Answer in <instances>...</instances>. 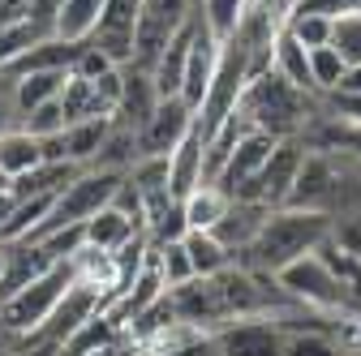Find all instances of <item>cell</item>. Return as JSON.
<instances>
[{"mask_svg": "<svg viewBox=\"0 0 361 356\" xmlns=\"http://www.w3.org/2000/svg\"><path fill=\"white\" fill-rule=\"evenodd\" d=\"M121 181H125V172H82L78 181L56 198L52 215L43 219V224H39L26 241H43V236H52V232H65V228L90 224V219H95L104 206H112Z\"/></svg>", "mask_w": 361, "mask_h": 356, "instance_id": "cell-4", "label": "cell"}, {"mask_svg": "<svg viewBox=\"0 0 361 356\" xmlns=\"http://www.w3.org/2000/svg\"><path fill=\"white\" fill-rule=\"evenodd\" d=\"M78 176H82V167H73V163H39L22 181H13V198L18 202L22 198H61Z\"/></svg>", "mask_w": 361, "mask_h": 356, "instance_id": "cell-21", "label": "cell"}, {"mask_svg": "<svg viewBox=\"0 0 361 356\" xmlns=\"http://www.w3.org/2000/svg\"><path fill=\"white\" fill-rule=\"evenodd\" d=\"M202 159H207V138H202V129L194 125L190 129V138L180 142L168 159V189L176 202H185L198 185H202Z\"/></svg>", "mask_w": 361, "mask_h": 356, "instance_id": "cell-15", "label": "cell"}, {"mask_svg": "<svg viewBox=\"0 0 361 356\" xmlns=\"http://www.w3.org/2000/svg\"><path fill=\"white\" fill-rule=\"evenodd\" d=\"M138 18H142V0H108L104 18L95 26V39H90V48H99L112 65H133Z\"/></svg>", "mask_w": 361, "mask_h": 356, "instance_id": "cell-9", "label": "cell"}, {"mask_svg": "<svg viewBox=\"0 0 361 356\" xmlns=\"http://www.w3.org/2000/svg\"><path fill=\"white\" fill-rule=\"evenodd\" d=\"M155 258H159V271H164V284H168V292L194 279V262H190V249H185V241L155 245Z\"/></svg>", "mask_w": 361, "mask_h": 356, "instance_id": "cell-30", "label": "cell"}, {"mask_svg": "<svg viewBox=\"0 0 361 356\" xmlns=\"http://www.w3.org/2000/svg\"><path fill=\"white\" fill-rule=\"evenodd\" d=\"M138 356H142V352H138Z\"/></svg>", "mask_w": 361, "mask_h": 356, "instance_id": "cell-45", "label": "cell"}, {"mask_svg": "<svg viewBox=\"0 0 361 356\" xmlns=\"http://www.w3.org/2000/svg\"><path fill=\"white\" fill-rule=\"evenodd\" d=\"M22 129H26V133H35L39 142H43V138H56V133H65V129H69L65 103H61V99H52V103L35 108L30 116H22Z\"/></svg>", "mask_w": 361, "mask_h": 356, "instance_id": "cell-33", "label": "cell"}, {"mask_svg": "<svg viewBox=\"0 0 361 356\" xmlns=\"http://www.w3.org/2000/svg\"><path fill=\"white\" fill-rule=\"evenodd\" d=\"M168 300H172V309H176V318H180V322H190V326H198L202 335H219L224 326H233L228 305H224V292H219V279H202V275H194L190 284L172 288Z\"/></svg>", "mask_w": 361, "mask_h": 356, "instance_id": "cell-7", "label": "cell"}, {"mask_svg": "<svg viewBox=\"0 0 361 356\" xmlns=\"http://www.w3.org/2000/svg\"><path fill=\"white\" fill-rule=\"evenodd\" d=\"M82 52H86V43H69V39H39L35 48L26 52V56H18L5 73L9 77H30V73H65V69H73L78 61H82Z\"/></svg>", "mask_w": 361, "mask_h": 356, "instance_id": "cell-14", "label": "cell"}, {"mask_svg": "<svg viewBox=\"0 0 361 356\" xmlns=\"http://www.w3.org/2000/svg\"><path fill=\"white\" fill-rule=\"evenodd\" d=\"M176 356H224V352H219V339L215 335H198L190 348H180Z\"/></svg>", "mask_w": 361, "mask_h": 356, "instance_id": "cell-41", "label": "cell"}, {"mask_svg": "<svg viewBox=\"0 0 361 356\" xmlns=\"http://www.w3.org/2000/svg\"><path fill=\"white\" fill-rule=\"evenodd\" d=\"M138 236H142V224H138V219H129L125 210H116V206H104L86 224V245L99 249V253H121L129 241H138Z\"/></svg>", "mask_w": 361, "mask_h": 356, "instance_id": "cell-19", "label": "cell"}, {"mask_svg": "<svg viewBox=\"0 0 361 356\" xmlns=\"http://www.w3.org/2000/svg\"><path fill=\"white\" fill-rule=\"evenodd\" d=\"M331 18H323V13H301V9H293V18H288V30H293V39L301 43L305 52H314V48H327L331 43Z\"/></svg>", "mask_w": 361, "mask_h": 356, "instance_id": "cell-31", "label": "cell"}, {"mask_svg": "<svg viewBox=\"0 0 361 356\" xmlns=\"http://www.w3.org/2000/svg\"><path fill=\"white\" fill-rule=\"evenodd\" d=\"M121 339H125L121 322L108 318V314H95L90 322H82V326L65 339L61 356H95V352H104V348H112V343H121Z\"/></svg>", "mask_w": 361, "mask_h": 356, "instance_id": "cell-23", "label": "cell"}, {"mask_svg": "<svg viewBox=\"0 0 361 356\" xmlns=\"http://www.w3.org/2000/svg\"><path fill=\"white\" fill-rule=\"evenodd\" d=\"M284 356H340V343L327 331H293L284 335Z\"/></svg>", "mask_w": 361, "mask_h": 356, "instance_id": "cell-34", "label": "cell"}, {"mask_svg": "<svg viewBox=\"0 0 361 356\" xmlns=\"http://www.w3.org/2000/svg\"><path fill=\"white\" fill-rule=\"evenodd\" d=\"M228 202L233 198L224 193L219 185H198L185 202H180V206H185V219H190V232H211L224 219V210H228Z\"/></svg>", "mask_w": 361, "mask_h": 356, "instance_id": "cell-27", "label": "cell"}, {"mask_svg": "<svg viewBox=\"0 0 361 356\" xmlns=\"http://www.w3.org/2000/svg\"><path fill=\"white\" fill-rule=\"evenodd\" d=\"M331 241H336V245H340L344 253L361 258V210L336 215V224H331Z\"/></svg>", "mask_w": 361, "mask_h": 356, "instance_id": "cell-36", "label": "cell"}, {"mask_svg": "<svg viewBox=\"0 0 361 356\" xmlns=\"http://www.w3.org/2000/svg\"><path fill=\"white\" fill-rule=\"evenodd\" d=\"M305 142L301 138H284L280 146H276V155L267 159V167L258 172V181H250L233 202H262V206H271V210H280L284 202H288V193H293V185H297V176H301V167H305Z\"/></svg>", "mask_w": 361, "mask_h": 356, "instance_id": "cell-6", "label": "cell"}, {"mask_svg": "<svg viewBox=\"0 0 361 356\" xmlns=\"http://www.w3.org/2000/svg\"><path fill=\"white\" fill-rule=\"evenodd\" d=\"M112 69H121V65H112L99 48H90V43H86V52H82V61L73 65V73H82V77H90V82H95V77H104V73H112Z\"/></svg>", "mask_w": 361, "mask_h": 356, "instance_id": "cell-39", "label": "cell"}, {"mask_svg": "<svg viewBox=\"0 0 361 356\" xmlns=\"http://www.w3.org/2000/svg\"><path fill=\"white\" fill-rule=\"evenodd\" d=\"M331 95H361V65H348L344 69V77H340V86Z\"/></svg>", "mask_w": 361, "mask_h": 356, "instance_id": "cell-42", "label": "cell"}, {"mask_svg": "<svg viewBox=\"0 0 361 356\" xmlns=\"http://www.w3.org/2000/svg\"><path fill=\"white\" fill-rule=\"evenodd\" d=\"M344 56L331 48V43H327V48H314L310 52V73H314V91H319V95H331L336 91V86H340V77H344Z\"/></svg>", "mask_w": 361, "mask_h": 356, "instance_id": "cell-32", "label": "cell"}, {"mask_svg": "<svg viewBox=\"0 0 361 356\" xmlns=\"http://www.w3.org/2000/svg\"><path fill=\"white\" fill-rule=\"evenodd\" d=\"M39 39H52L43 26H35L30 18L26 22H9V26H0V69H9L18 56H26Z\"/></svg>", "mask_w": 361, "mask_h": 356, "instance_id": "cell-29", "label": "cell"}, {"mask_svg": "<svg viewBox=\"0 0 361 356\" xmlns=\"http://www.w3.org/2000/svg\"><path fill=\"white\" fill-rule=\"evenodd\" d=\"M121 73H125V86H121V103H116V125H125V129H133V133H142L147 120L159 112L164 95H159V86H155V77H151L147 69H138V65H121Z\"/></svg>", "mask_w": 361, "mask_h": 356, "instance_id": "cell-11", "label": "cell"}, {"mask_svg": "<svg viewBox=\"0 0 361 356\" xmlns=\"http://www.w3.org/2000/svg\"><path fill=\"white\" fill-rule=\"evenodd\" d=\"M104 5H108V0H65L61 13H56V39L90 43V39H95L99 18H104Z\"/></svg>", "mask_w": 361, "mask_h": 356, "instance_id": "cell-24", "label": "cell"}, {"mask_svg": "<svg viewBox=\"0 0 361 356\" xmlns=\"http://www.w3.org/2000/svg\"><path fill=\"white\" fill-rule=\"evenodd\" d=\"M323 99L327 95H310V91H301V86H293L288 77H280L276 69H267V73H258L245 86L237 116L250 129L271 133V138L284 142V138H301L305 125L323 112Z\"/></svg>", "mask_w": 361, "mask_h": 356, "instance_id": "cell-2", "label": "cell"}, {"mask_svg": "<svg viewBox=\"0 0 361 356\" xmlns=\"http://www.w3.org/2000/svg\"><path fill=\"white\" fill-rule=\"evenodd\" d=\"M65 0H26V18L35 26H43L48 34H56V13H61Z\"/></svg>", "mask_w": 361, "mask_h": 356, "instance_id": "cell-38", "label": "cell"}, {"mask_svg": "<svg viewBox=\"0 0 361 356\" xmlns=\"http://www.w3.org/2000/svg\"><path fill=\"white\" fill-rule=\"evenodd\" d=\"M267 219H271V206H262V202H228V210H224V219L211 228V236L241 258L258 241V232L267 228Z\"/></svg>", "mask_w": 361, "mask_h": 356, "instance_id": "cell-13", "label": "cell"}, {"mask_svg": "<svg viewBox=\"0 0 361 356\" xmlns=\"http://www.w3.org/2000/svg\"><path fill=\"white\" fill-rule=\"evenodd\" d=\"M65 82H69V69L65 73H30V77H18V112L30 116L35 108L61 99Z\"/></svg>", "mask_w": 361, "mask_h": 356, "instance_id": "cell-28", "label": "cell"}, {"mask_svg": "<svg viewBox=\"0 0 361 356\" xmlns=\"http://www.w3.org/2000/svg\"><path fill=\"white\" fill-rule=\"evenodd\" d=\"M112 129H116V116H95V120L69 125V129H65V159H69L73 167L90 172V167H95V159H99V151L108 146Z\"/></svg>", "mask_w": 361, "mask_h": 356, "instance_id": "cell-17", "label": "cell"}, {"mask_svg": "<svg viewBox=\"0 0 361 356\" xmlns=\"http://www.w3.org/2000/svg\"><path fill=\"white\" fill-rule=\"evenodd\" d=\"M331 224L336 219L323 215V210H271L267 228L258 232V241L237 258V266L245 271H262V275H280L288 271L293 262H301L305 253H314L327 236H331Z\"/></svg>", "mask_w": 361, "mask_h": 356, "instance_id": "cell-1", "label": "cell"}, {"mask_svg": "<svg viewBox=\"0 0 361 356\" xmlns=\"http://www.w3.org/2000/svg\"><path fill=\"white\" fill-rule=\"evenodd\" d=\"M198 125V108H190L180 95L164 99L159 112L147 120V129L138 133V151L142 159H172V151L190 138V129Z\"/></svg>", "mask_w": 361, "mask_h": 356, "instance_id": "cell-8", "label": "cell"}, {"mask_svg": "<svg viewBox=\"0 0 361 356\" xmlns=\"http://www.w3.org/2000/svg\"><path fill=\"white\" fill-rule=\"evenodd\" d=\"M327 108L348 120V125H361V95H327Z\"/></svg>", "mask_w": 361, "mask_h": 356, "instance_id": "cell-40", "label": "cell"}, {"mask_svg": "<svg viewBox=\"0 0 361 356\" xmlns=\"http://www.w3.org/2000/svg\"><path fill=\"white\" fill-rule=\"evenodd\" d=\"M5 262H9V249L0 245V279H5Z\"/></svg>", "mask_w": 361, "mask_h": 356, "instance_id": "cell-43", "label": "cell"}, {"mask_svg": "<svg viewBox=\"0 0 361 356\" xmlns=\"http://www.w3.org/2000/svg\"><path fill=\"white\" fill-rule=\"evenodd\" d=\"M5 249H9V262H5V279H0V305H5L9 296H18L26 284H35L43 271H52V266H56L48 258V249L30 245V241H13Z\"/></svg>", "mask_w": 361, "mask_h": 356, "instance_id": "cell-16", "label": "cell"}, {"mask_svg": "<svg viewBox=\"0 0 361 356\" xmlns=\"http://www.w3.org/2000/svg\"><path fill=\"white\" fill-rule=\"evenodd\" d=\"M276 279H280V288H284L293 300H301V305H310V309H323V314H348V309H353L348 288L336 279V271L319 258V249L305 253L301 262H293L288 271H280Z\"/></svg>", "mask_w": 361, "mask_h": 356, "instance_id": "cell-5", "label": "cell"}, {"mask_svg": "<svg viewBox=\"0 0 361 356\" xmlns=\"http://www.w3.org/2000/svg\"><path fill=\"white\" fill-rule=\"evenodd\" d=\"M215 339H219L224 356H284V331L271 318L233 322V326H224Z\"/></svg>", "mask_w": 361, "mask_h": 356, "instance_id": "cell-12", "label": "cell"}, {"mask_svg": "<svg viewBox=\"0 0 361 356\" xmlns=\"http://www.w3.org/2000/svg\"><path fill=\"white\" fill-rule=\"evenodd\" d=\"M271 69H276L280 77H288L293 86H301V91L319 95V91H314V73H310V52L293 39L288 26H284V34L276 39V56H271Z\"/></svg>", "mask_w": 361, "mask_h": 356, "instance_id": "cell-25", "label": "cell"}, {"mask_svg": "<svg viewBox=\"0 0 361 356\" xmlns=\"http://www.w3.org/2000/svg\"><path fill=\"white\" fill-rule=\"evenodd\" d=\"M190 52H194V18L172 34V43L164 48V56L151 69V77H155V86H159L164 99L180 95V86H185V69H190Z\"/></svg>", "mask_w": 361, "mask_h": 356, "instance_id": "cell-18", "label": "cell"}, {"mask_svg": "<svg viewBox=\"0 0 361 356\" xmlns=\"http://www.w3.org/2000/svg\"><path fill=\"white\" fill-rule=\"evenodd\" d=\"M69 288H73V262H56L52 271H43L35 284H26L18 296H9L5 305H0V326H5L9 335H18V339L35 335L56 314V305L65 300Z\"/></svg>", "mask_w": 361, "mask_h": 356, "instance_id": "cell-3", "label": "cell"}, {"mask_svg": "<svg viewBox=\"0 0 361 356\" xmlns=\"http://www.w3.org/2000/svg\"><path fill=\"white\" fill-rule=\"evenodd\" d=\"M22 129V112H18V77H9L0 69V133Z\"/></svg>", "mask_w": 361, "mask_h": 356, "instance_id": "cell-37", "label": "cell"}, {"mask_svg": "<svg viewBox=\"0 0 361 356\" xmlns=\"http://www.w3.org/2000/svg\"><path fill=\"white\" fill-rule=\"evenodd\" d=\"M43 163V142L26 129H9L0 133V167H5L9 181H22L26 172H35Z\"/></svg>", "mask_w": 361, "mask_h": 356, "instance_id": "cell-22", "label": "cell"}, {"mask_svg": "<svg viewBox=\"0 0 361 356\" xmlns=\"http://www.w3.org/2000/svg\"><path fill=\"white\" fill-rule=\"evenodd\" d=\"M331 48L344 56V65H361V13L336 18V26H331Z\"/></svg>", "mask_w": 361, "mask_h": 356, "instance_id": "cell-35", "label": "cell"}, {"mask_svg": "<svg viewBox=\"0 0 361 356\" xmlns=\"http://www.w3.org/2000/svg\"><path fill=\"white\" fill-rule=\"evenodd\" d=\"M61 103H65L69 125L95 120V116H116V108L99 95V86L90 82V77H82V73H73V69H69V82H65V91H61Z\"/></svg>", "mask_w": 361, "mask_h": 356, "instance_id": "cell-20", "label": "cell"}, {"mask_svg": "<svg viewBox=\"0 0 361 356\" xmlns=\"http://www.w3.org/2000/svg\"><path fill=\"white\" fill-rule=\"evenodd\" d=\"M0 189H13V181L5 176V167H0Z\"/></svg>", "mask_w": 361, "mask_h": 356, "instance_id": "cell-44", "label": "cell"}, {"mask_svg": "<svg viewBox=\"0 0 361 356\" xmlns=\"http://www.w3.org/2000/svg\"><path fill=\"white\" fill-rule=\"evenodd\" d=\"M185 249H190V262H194V275H202V279H215V275L228 271V266H237V253L228 245H219L211 232H190Z\"/></svg>", "mask_w": 361, "mask_h": 356, "instance_id": "cell-26", "label": "cell"}, {"mask_svg": "<svg viewBox=\"0 0 361 356\" xmlns=\"http://www.w3.org/2000/svg\"><path fill=\"white\" fill-rule=\"evenodd\" d=\"M276 146H280V138H271V133H258V129L241 133V142L233 146V155H228V163H224V172H219L215 185L228 193V198H237L250 181H258V172L267 167L271 155H276Z\"/></svg>", "mask_w": 361, "mask_h": 356, "instance_id": "cell-10", "label": "cell"}]
</instances>
